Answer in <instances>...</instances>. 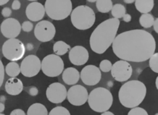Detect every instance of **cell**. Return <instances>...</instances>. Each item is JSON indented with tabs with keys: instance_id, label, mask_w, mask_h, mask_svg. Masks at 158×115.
<instances>
[{
	"instance_id": "obj_23",
	"label": "cell",
	"mask_w": 158,
	"mask_h": 115,
	"mask_svg": "<svg viewBox=\"0 0 158 115\" xmlns=\"http://www.w3.org/2000/svg\"><path fill=\"white\" fill-rule=\"evenodd\" d=\"M4 70L7 75L10 77H16L20 73V66L15 62H9L6 65Z\"/></svg>"
},
{
	"instance_id": "obj_17",
	"label": "cell",
	"mask_w": 158,
	"mask_h": 115,
	"mask_svg": "<svg viewBox=\"0 0 158 115\" xmlns=\"http://www.w3.org/2000/svg\"><path fill=\"white\" fill-rule=\"evenodd\" d=\"M25 14L27 17L30 21H40L44 17L45 15L44 7L39 2H32L27 6Z\"/></svg>"
},
{
	"instance_id": "obj_40",
	"label": "cell",
	"mask_w": 158,
	"mask_h": 115,
	"mask_svg": "<svg viewBox=\"0 0 158 115\" xmlns=\"http://www.w3.org/2000/svg\"><path fill=\"white\" fill-rule=\"evenodd\" d=\"M5 109V105L4 103L0 102V113H2Z\"/></svg>"
},
{
	"instance_id": "obj_24",
	"label": "cell",
	"mask_w": 158,
	"mask_h": 115,
	"mask_svg": "<svg viewBox=\"0 0 158 115\" xmlns=\"http://www.w3.org/2000/svg\"><path fill=\"white\" fill-rule=\"evenodd\" d=\"M96 6L99 12L107 13L111 11L113 3L111 0H98L96 1Z\"/></svg>"
},
{
	"instance_id": "obj_38",
	"label": "cell",
	"mask_w": 158,
	"mask_h": 115,
	"mask_svg": "<svg viewBox=\"0 0 158 115\" xmlns=\"http://www.w3.org/2000/svg\"><path fill=\"white\" fill-rule=\"evenodd\" d=\"M153 28L156 33H158V18H156L153 23Z\"/></svg>"
},
{
	"instance_id": "obj_46",
	"label": "cell",
	"mask_w": 158,
	"mask_h": 115,
	"mask_svg": "<svg viewBox=\"0 0 158 115\" xmlns=\"http://www.w3.org/2000/svg\"><path fill=\"white\" fill-rule=\"evenodd\" d=\"M0 115H5V114H2V113H0Z\"/></svg>"
},
{
	"instance_id": "obj_13",
	"label": "cell",
	"mask_w": 158,
	"mask_h": 115,
	"mask_svg": "<svg viewBox=\"0 0 158 115\" xmlns=\"http://www.w3.org/2000/svg\"><path fill=\"white\" fill-rule=\"evenodd\" d=\"M80 78L84 84L93 86L100 82L101 72L97 66L91 64L87 65L81 69Z\"/></svg>"
},
{
	"instance_id": "obj_25",
	"label": "cell",
	"mask_w": 158,
	"mask_h": 115,
	"mask_svg": "<svg viewBox=\"0 0 158 115\" xmlns=\"http://www.w3.org/2000/svg\"><path fill=\"white\" fill-rule=\"evenodd\" d=\"M154 16L149 14H142L139 19V22L140 25L145 28H148L151 27L153 25L154 22Z\"/></svg>"
},
{
	"instance_id": "obj_19",
	"label": "cell",
	"mask_w": 158,
	"mask_h": 115,
	"mask_svg": "<svg viewBox=\"0 0 158 115\" xmlns=\"http://www.w3.org/2000/svg\"><path fill=\"white\" fill-rule=\"evenodd\" d=\"M62 80L69 85L76 84L80 79V73L77 69L70 67L66 68L62 72Z\"/></svg>"
},
{
	"instance_id": "obj_45",
	"label": "cell",
	"mask_w": 158,
	"mask_h": 115,
	"mask_svg": "<svg viewBox=\"0 0 158 115\" xmlns=\"http://www.w3.org/2000/svg\"><path fill=\"white\" fill-rule=\"evenodd\" d=\"M88 1V2H96V0H94V1H93V0H92V1H91V0H89V1Z\"/></svg>"
},
{
	"instance_id": "obj_14",
	"label": "cell",
	"mask_w": 158,
	"mask_h": 115,
	"mask_svg": "<svg viewBox=\"0 0 158 115\" xmlns=\"http://www.w3.org/2000/svg\"><path fill=\"white\" fill-rule=\"evenodd\" d=\"M67 92V90L63 84L59 82H54L48 87L46 95L50 102L57 104L63 102L65 100Z\"/></svg>"
},
{
	"instance_id": "obj_42",
	"label": "cell",
	"mask_w": 158,
	"mask_h": 115,
	"mask_svg": "<svg viewBox=\"0 0 158 115\" xmlns=\"http://www.w3.org/2000/svg\"><path fill=\"white\" fill-rule=\"evenodd\" d=\"M9 1V0H0V6H2L7 3Z\"/></svg>"
},
{
	"instance_id": "obj_29",
	"label": "cell",
	"mask_w": 158,
	"mask_h": 115,
	"mask_svg": "<svg viewBox=\"0 0 158 115\" xmlns=\"http://www.w3.org/2000/svg\"><path fill=\"white\" fill-rule=\"evenodd\" d=\"M112 64L108 59H104L99 64V70L103 72H108L112 69Z\"/></svg>"
},
{
	"instance_id": "obj_12",
	"label": "cell",
	"mask_w": 158,
	"mask_h": 115,
	"mask_svg": "<svg viewBox=\"0 0 158 115\" xmlns=\"http://www.w3.org/2000/svg\"><path fill=\"white\" fill-rule=\"evenodd\" d=\"M88 92L85 87L81 85L72 86L67 92L69 102L74 106H81L88 100Z\"/></svg>"
},
{
	"instance_id": "obj_18",
	"label": "cell",
	"mask_w": 158,
	"mask_h": 115,
	"mask_svg": "<svg viewBox=\"0 0 158 115\" xmlns=\"http://www.w3.org/2000/svg\"><path fill=\"white\" fill-rule=\"evenodd\" d=\"M23 88V85L20 79L17 77H10L5 83L6 92L10 95L20 94Z\"/></svg>"
},
{
	"instance_id": "obj_28",
	"label": "cell",
	"mask_w": 158,
	"mask_h": 115,
	"mask_svg": "<svg viewBox=\"0 0 158 115\" xmlns=\"http://www.w3.org/2000/svg\"><path fill=\"white\" fill-rule=\"evenodd\" d=\"M48 115H70V113L65 107L56 106L51 110Z\"/></svg>"
},
{
	"instance_id": "obj_32",
	"label": "cell",
	"mask_w": 158,
	"mask_h": 115,
	"mask_svg": "<svg viewBox=\"0 0 158 115\" xmlns=\"http://www.w3.org/2000/svg\"><path fill=\"white\" fill-rule=\"evenodd\" d=\"M27 92H28V93L30 95H31L32 96H36L38 95V89L35 86H30V87H27Z\"/></svg>"
},
{
	"instance_id": "obj_43",
	"label": "cell",
	"mask_w": 158,
	"mask_h": 115,
	"mask_svg": "<svg viewBox=\"0 0 158 115\" xmlns=\"http://www.w3.org/2000/svg\"><path fill=\"white\" fill-rule=\"evenodd\" d=\"M123 1L127 4H131V3H133L135 2L134 0H124Z\"/></svg>"
},
{
	"instance_id": "obj_41",
	"label": "cell",
	"mask_w": 158,
	"mask_h": 115,
	"mask_svg": "<svg viewBox=\"0 0 158 115\" xmlns=\"http://www.w3.org/2000/svg\"><path fill=\"white\" fill-rule=\"evenodd\" d=\"M101 115H115L113 113L110 112V111H105V112H103Z\"/></svg>"
},
{
	"instance_id": "obj_44",
	"label": "cell",
	"mask_w": 158,
	"mask_h": 115,
	"mask_svg": "<svg viewBox=\"0 0 158 115\" xmlns=\"http://www.w3.org/2000/svg\"><path fill=\"white\" fill-rule=\"evenodd\" d=\"M157 80H158V77L156 78V88L157 89H158V85H157Z\"/></svg>"
},
{
	"instance_id": "obj_5",
	"label": "cell",
	"mask_w": 158,
	"mask_h": 115,
	"mask_svg": "<svg viewBox=\"0 0 158 115\" xmlns=\"http://www.w3.org/2000/svg\"><path fill=\"white\" fill-rule=\"evenodd\" d=\"M72 25L76 28L85 30L90 28L94 23L96 15L94 11L88 6L76 7L70 14Z\"/></svg>"
},
{
	"instance_id": "obj_36",
	"label": "cell",
	"mask_w": 158,
	"mask_h": 115,
	"mask_svg": "<svg viewBox=\"0 0 158 115\" xmlns=\"http://www.w3.org/2000/svg\"><path fill=\"white\" fill-rule=\"evenodd\" d=\"M11 7L13 10H18L21 7V3L19 0H14L12 3Z\"/></svg>"
},
{
	"instance_id": "obj_7",
	"label": "cell",
	"mask_w": 158,
	"mask_h": 115,
	"mask_svg": "<svg viewBox=\"0 0 158 115\" xmlns=\"http://www.w3.org/2000/svg\"><path fill=\"white\" fill-rule=\"evenodd\" d=\"M64 64L62 59L54 54L46 56L41 61V69L48 77H57L62 73Z\"/></svg>"
},
{
	"instance_id": "obj_6",
	"label": "cell",
	"mask_w": 158,
	"mask_h": 115,
	"mask_svg": "<svg viewBox=\"0 0 158 115\" xmlns=\"http://www.w3.org/2000/svg\"><path fill=\"white\" fill-rule=\"evenodd\" d=\"M44 7L48 16L55 20L66 19L72 11L70 0H46Z\"/></svg>"
},
{
	"instance_id": "obj_34",
	"label": "cell",
	"mask_w": 158,
	"mask_h": 115,
	"mask_svg": "<svg viewBox=\"0 0 158 115\" xmlns=\"http://www.w3.org/2000/svg\"><path fill=\"white\" fill-rule=\"evenodd\" d=\"M12 14V10L8 7H4L2 11H1V14L4 17H7V19Z\"/></svg>"
},
{
	"instance_id": "obj_2",
	"label": "cell",
	"mask_w": 158,
	"mask_h": 115,
	"mask_svg": "<svg viewBox=\"0 0 158 115\" xmlns=\"http://www.w3.org/2000/svg\"><path fill=\"white\" fill-rule=\"evenodd\" d=\"M120 25L119 19H108L99 23L91 34L89 45L97 54L104 53L112 44Z\"/></svg>"
},
{
	"instance_id": "obj_30",
	"label": "cell",
	"mask_w": 158,
	"mask_h": 115,
	"mask_svg": "<svg viewBox=\"0 0 158 115\" xmlns=\"http://www.w3.org/2000/svg\"><path fill=\"white\" fill-rule=\"evenodd\" d=\"M127 115H148V113L144 109L136 106L131 108Z\"/></svg>"
},
{
	"instance_id": "obj_3",
	"label": "cell",
	"mask_w": 158,
	"mask_h": 115,
	"mask_svg": "<svg viewBox=\"0 0 158 115\" xmlns=\"http://www.w3.org/2000/svg\"><path fill=\"white\" fill-rule=\"evenodd\" d=\"M146 95V85L138 80H129L123 83L118 93L120 103L128 108H133L139 105Z\"/></svg>"
},
{
	"instance_id": "obj_26",
	"label": "cell",
	"mask_w": 158,
	"mask_h": 115,
	"mask_svg": "<svg viewBox=\"0 0 158 115\" xmlns=\"http://www.w3.org/2000/svg\"><path fill=\"white\" fill-rule=\"evenodd\" d=\"M111 13L113 18L119 19L122 18L126 14V9L125 6L121 4H115L112 7Z\"/></svg>"
},
{
	"instance_id": "obj_39",
	"label": "cell",
	"mask_w": 158,
	"mask_h": 115,
	"mask_svg": "<svg viewBox=\"0 0 158 115\" xmlns=\"http://www.w3.org/2000/svg\"><path fill=\"white\" fill-rule=\"evenodd\" d=\"M25 46V49H27L28 50V51L32 50V49H33V48H34L33 45L32 43H27V44L26 45V46Z\"/></svg>"
},
{
	"instance_id": "obj_16",
	"label": "cell",
	"mask_w": 158,
	"mask_h": 115,
	"mask_svg": "<svg viewBox=\"0 0 158 115\" xmlns=\"http://www.w3.org/2000/svg\"><path fill=\"white\" fill-rule=\"evenodd\" d=\"M69 58L73 65L82 66L87 62L89 59V53L85 47L77 45L70 48Z\"/></svg>"
},
{
	"instance_id": "obj_27",
	"label": "cell",
	"mask_w": 158,
	"mask_h": 115,
	"mask_svg": "<svg viewBox=\"0 0 158 115\" xmlns=\"http://www.w3.org/2000/svg\"><path fill=\"white\" fill-rule=\"evenodd\" d=\"M149 59V65L151 70L156 73H158V53H154Z\"/></svg>"
},
{
	"instance_id": "obj_10",
	"label": "cell",
	"mask_w": 158,
	"mask_h": 115,
	"mask_svg": "<svg viewBox=\"0 0 158 115\" xmlns=\"http://www.w3.org/2000/svg\"><path fill=\"white\" fill-rule=\"evenodd\" d=\"M20 72L27 77L36 75L41 70V61L40 58L33 54L26 56L21 62Z\"/></svg>"
},
{
	"instance_id": "obj_31",
	"label": "cell",
	"mask_w": 158,
	"mask_h": 115,
	"mask_svg": "<svg viewBox=\"0 0 158 115\" xmlns=\"http://www.w3.org/2000/svg\"><path fill=\"white\" fill-rule=\"evenodd\" d=\"M33 24L30 21L25 20L21 25V29L25 32H30L33 30Z\"/></svg>"
},
{
	"instance_id": "obj_1",
	"label": "cell",
	"mask_w": 158,
	"mask_h": 115,
	"mask_svg": "<svg viewBox=\"0 0 158 115\" xmlns=\"http://www.w3.org/2000/svg\"><path fill=\"white\" fill-rule=\"evenodd\" d=\"M112 45L115 55L127 62L146 61L156 50L154 36L143 29H134L120 33L116 35Z\"/></svg>"
},
{
	"instance_id": "obj_35",
	"label": "cell",
	"mask_w": 158,
	"mask_h": 115,
	"mask_svg": "<svg viewBox=\"0 0 158 115\" xmlns=\"http://www.w3.org/2000/svg\"><path fill=\"white\" fill-rule=\"evenodd\" d=\"M10 115H26V114L24 111L21 109H15L10 112Z\"/></svg>"
},
{
	"instance_id": "obj_33",
	"label": "cell",
	"mask_w": 158,
	"mask_h": 115,
	"mask_svg": "<svg viewBox=\"0 0 158 115\" xmlns=\"http://www.w3.org/2000/svg\"><path fill=\"white\" fill-rule=\"evenodd\" d=\"M4 65L0 59V87L2 85V83L4 82Z\"/></svg>"
},
{
	"instance_id": "obj_37",
	"label": "cell",
	"mask_w": 158,
	"mask_h": 115,
	"mask_svg": "<svg viewBox=\"0 0 158 115\" xmlns=\"http://www.w3.org/2000/svg\"><path fill=\"white\" fill-rule=\"evenodd\" d=\"M122 19H123V20L124 22H130L131 21V16L130 14L126 13V14L123 16Z\"/></svg>"
},
{
	"instance_id": "obj_20",
	"label": "cell",
	"mask_w": 158,
	"mask_h": 115,
	"mask_svg": "<svg viewBox=\"0 0 158 115\" xmlns=\"http://www.w3.org/2000/svg\"><path fill=\"white\" fill-rule=\"evenodd\" d=\"M135 4L137 11L144 14L152 11L154 6V1L153 0H136L135 1Z\"/></svg>"
},
{
	"instance_id": "obj_9",
	"label": "cell",
	"mask_w": 158,
	"mask_h": 115,
	"mask_svg": "<svg viewBox=\"0 0 158 115\" xmlns=\"http://www.w3.org/2000/svg\"><path fill=\"white\" fill-rule=\"evenodd\" d=\"M56 27L48 20H41L36 23L34 29L36 38L41 42L51 41L56 35Z\"/></svg>"
},
{
	"instance_id": "obj_8",
	"label": "cell",
	"mask_w": 158,
	"mask_h": 115,
	"mask_svg": "<svg viewBox=\"0 0 158 115\" xmlns=\"http://www.w3.org/2000/svg\"><path fill=\"white\" fill-rule=\"evenodd\" d=\"M24 44L17 38H11L6 40L2 45V53L7 59L15 62L21 59L25 53Z\"/></svg>"
},
{
	"instance_id": "obj_11",
	"label": "cell",
	"mask_w": 158,
	"mask_h": 115,
	"mask_svg": "<svg viewBox=\"0 0 158 115\" xmlns=\"http://www.w3.org/2000/svg\"><path fill=\"white\" fill-rule=\"evenodd\" d=\"M110 71L112 77L116 81L123 82L128 80L131 77L133 69L128 62L120 60L112 64Z\"/></svg>"
},
{
	"instance_id": "obj_15",
	"label": "cell",
	"mask_w": 158,
	"mask_h": 115,
	"mask_svg": "<svg viewBox=\"0 0 158 115\" xmlns=\"http://www.w3.org/2000/svg\"><path fill=\"white\" fill-rule=\"evenodd\" d=\"M0 28L4 37L9 39L16 38L21 32V24L14 18H7L2 21Z\"/></svg>"
},
{
	"instance_id": "obj_4",
	"label": "cell",
	"mask_w": 158,
	"mask_h": 115,
	"mask_svg": "<svg viewBox=\"0 0 158 115\" xmlns=\"http://www.w3.org/2000/svg\"><path fill=\"white\" fill-rule=\"evenodd\" d=\"M87 101L92 110L98 113H103L110 108L113 103V96L108 89L98 87L89 93Z\"/></svg>"
},
{
	"instance_id": "obj_21",
	"label": "cell",
	"mask_w": 158,
	"mask_h": 115,
	"mask_svg": "<svg viewBox=\"0 0 158 115\" xmlns=\"http://www.w3.org/2000/svg\"><path fill=\"white\" fill-rule=\"evenodd\" d=\"M27 115H48L46 106L40 103H35L30 106Z\"/></svg>"
},
{
	"instance_id": "obj_22",
	"label": "cell",
	"mask_w": 158,
	"mask_h": 115,
	"mask_svg": "<svg viewBox=\"0 0 158 115\" xmlns=\"http://www.w3.org/2000/svg\"><path fill=\"white\" fill-rule=\"evenodd\" d=\"M53 51L57 56H62L66 54L70 49V46L64 41H57L53 45Z\"/></svg>"
}]
</instances>
